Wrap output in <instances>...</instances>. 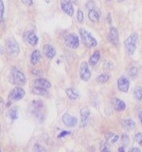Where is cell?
I'll list each match as a JSON object with an SVG mask.
<instances>
[{"label": "cell", "mask_w": 142, "mask_h": 152, "mask_svg": "<svg viewBox=\"0 0 142 152\" xmlns=\"http://www.w3.org/2000/svg\"><path fill=\"white\" fill-rule=\"evenodd\" d=\"M101 151H110V144L108 142H102L101 144Z\"/></svg>", "instance_id": "4316f807"}, {"label": "cell", "mask_w": 142, "mask_h": 152, "mask_svg": "<svg viewBox=\"0 0 142 152\" xmlns=\"http://www.w3.org/2000/svg\"><path fill=\"white\" fill-rule=\"evenodd\" d=\"M103 66H104L105 69H113L114 65L111 63V62H106V63L103 65Z\"/></svg>", "instance_id": "d6a6232c"}, {"label": "cell", "mask_w": 142, "mask_h": 152, "mask_svg": "<svg viewBox=\"0 0 142 152\" xmlns=\"http://www.w3.org/2000/svg\"><path fill=\"white\" fill-rule=\"evenodd\" d=\"M137 33L133 32L127 37V39L124 41V48L126 54L132 56L135 53V49H136V43H137Z\"/></svg>", "instance_id": "7a4b0ae2"}, {"label": "cell", "mask_w": 142, "mask_h": 152, "mask_svg": "<svg viewBox=\"0 0 142 152\" xmlns=\"http://www.w3.org/2000/svg\"><path fill=\"white\" fill-rule=\"evenodd\" d=\"M6 50L11 56H17L19 54V45L17 41L12 37H9L6 40Z\"/></svg>", "instance_id": "277c9868"}, {"label": "cell", "mask_w": 142, "mask_h": 152, "mask_svg": "<svg viewBox=\"0 0 142 152\" xmlns=\"http://www.w3.org/2000/svg\"><path fill=\"white\" fill-rule=\"evenodd\" d=\"M43 52H44L46 58L49 59H52L56 55V50L54 49V47L49 44H46L43 47Z\"/></svg>", "instance_id": "5bb4252c"}, {"label": "cell", "mask_w": 142, "mask_h": 152, "mask_svg": "<svg viewBox=\"0 0 142 152\" xmlns=\"http://www.w3.org/2000/svg\"><path fill=\"white\" fill-rule=\"evenodd\" d=\"M21 1L27 7H30V6H31V5H32V0H21Z\"/></svg>", "instance_id": "836d02e7"}, {"label": "cell", "mask_w": 142, "mask_h": 152, "mask_svg": "<svg viewBox=\"0 0 142 152\" xmlns=\"http://www.w3.org/2000/svg\"><path fill=\"white\" fill-rule=\"evenodd\" d=\"M109 80V75L106 74V73H102L101 75H99L98 76V78H97V81L99 83V84H104V83H106L107 81Z\"/></svg>", "instance_id": "484cf974"}, {"label": "cell", "mask_w": 142, "mask_h": 152, "mask_svg": "<svg viewBox=\"0 0 142 152\" xmlns=\"http://www.w3.org/2000/svg\"><path fill=\"white\" fill-rule=\"evenodd\" d=\"M41 59V52L36 50H34L31 53V56H30V63L31 65H36L39 63V61Z\"/></svg>", "instance_id": "d6986e66"}, {"label": "cell", "mask_w": 142, "mask_h": 152, "mask_svg": "<svg viewBox=\"0 0 142 152\" xmlns=\"http://www.w3.org/2000/svg\"><path fill=\"white\" fill-rule=\"evenodd\" d=\"M0 150H1V149H0Z\"/></svg>", "instance_id": "ee69618b"}, {"label": "cell", "mask_w": 142, "mask_h": 152, "mask_svg": "<svg viewBox=\"0 0 142 152\" xmlns=\"http://www.w3.org/2000/svg\"><path fill=\"white\" fill-rule=\"evenodd\" d=\"M24 96H25V90L20 87H16L9 93L8 99L9 102H12V101L14 102V101H19V100L23 99Z\"/></svg>", "instance_id": "8992f818"}, {"label": "cell", "mask_w": 142, "mask_h": 152, "mask_svg": "<svg viewBox=\"0 0 142 152\" xmlns=\"http://www.w3.org/2000/svg\"><path fill=\"white\" fill-rule=\"evenodd\" d=\"M31 72H32V74H37V75H39V74H40V71H38L37 69H33V70L31 71Z\"/></svg>", "instance_id": "74e56055"}, {"label": "cell", "mask_w": 142, "mask_h": 152, "mask_svg": "<svg viewBox=\"0 0 142 152\" xmlns=\"http://www.w3.org/2000/svg\"><path fill=\"white\" fill-rule=\"evenodd\" d=\"M69 1H71V2H72V3H75V4H76V3H77V2H78V1H77V0H69Z\"/></svg>", "instance_id": "60d3db41"}, {"label": "cell", "mask_w": 142, "mask_h": 152, "mask_svg": "<svg viewBox=\"0 0 142 152\" xmlns=\"http://www.w3.org/2000/svg\"><path fill=\"white\" fill-rule=\"evenodd\" d=\"M61 8L63 10V12H65L67 15L72 16L74 13V8L72 2L69 0H61Z\"/></svg>", "instance_id": "30bf717a"}, {"label": "cell", "mask_w": 142, "mask_h": 152, "mask_svg": "<svg viewBox=\"0 0 142 152\" xmlns=\"http://www.w3.org/2000/svg\"><path fill=\"white\" fill-rule=\"evenodd\" d=\"M80 77L85 82L91 78V72H90L89 66L86 62H83L80 66Z\"/></svg>", "instance_id": "ba28073f"}, {"label": "cell", "mask_w": 142, "mask_h": 152, "mask_svg": "<svg viewBox=\"0 0 142 152\" xmlns=\"http://www.w3.org/2000/svg\"><path fill=\"white\" fill-rule=\"evenodd\" d=\"M107 1H112V0H107Z\"/></svg>", "instance_id": "7bdbcfd3"}, {"label": "cell", "mask_w": 142, "mask_h": 152, "mask_svg": "<svg viewBox=\"0 0 142 152\" xmlns=\"http://www.w3.org/2000/svg\"><path fill=\"white\" fill-rule=\"evenodd\" d=\"M129 86H130V82H129V80L127 79V77H125V76H121V77L118 78L117 88L120 91L127 92L128 89H129Z\"/></svg>", "instance_id": "7c38bea8"}, {"label": "cell", "mask_w": 142, "mask_h": 152, "mask_svg": "<svg viewBox=\"0 0 142 152\" xmlns=\"http://www.w3.org/2000/svg\"><path fill=\"white\" fill-rule=\"evenodd\" d=\"M66 135H70V132L69 131H65V130H64V131H62L60 134L58 135V138H64V136H66Z\"/></svg>", "instance_id": "e575fe53"}, {"label": "cell", "mask_w": 142, "mask_h": 152, "mask_svg": "<svg viewBox=\"0 0 142 152\" xmlns=\"http://www.w3.org/2000/svg\"><path fill=\"white\" fill-rule=\"evenodd\" d=\"M32 151H36V152H44V151H46V148L45 147H43L41 145H39V144H35L34 145V146H33V148H32Z\"/></svg>", "instance_id": "f546056e"}, {"label": "cell", "mask_w": 142, "mask_h": 152, "mask_svg": "<svg viewBox=\"0 0 142 152\" xmlns=\"http://www.w3.org/2000/svg\"><path fill=\"white\" fill-rule=\"evenodd\" d=\"M80 36L82 38L84 46H86L87 48H94L98 44L97 40L84 28H80Z\"/></svg>", "instance_id": "3957f363"}, {"label": "cell", "mask_w": 142, "mask_h": 152, "mask_svg": "<svg viewBox=\"0 0 142 152\" xmlns=\"http://www.w3.org/2000/svg\"><path fill=\"white\" fill-rule=\"evenodd\" d=\"M118 151H125V146L123 145V146L118 147Z\"/></svg>", "instance_id": "ab89813d"}, {"label": "cell", "mask_w": 142, "mask_h": 152, "mask_svg": "<svg viewBox=\"0 0 142 152\" xmlns=\"http://www.w3.org/2000/svg\"><path fill=\"white\" fill-rule=\"evenodd\" d=\"M64 44L69 49L75 50L80 46V40L79 37L75 33H69L64 37Z\"/></svg>", "instance_id": "5b68a950"}, {"label": "cell", "mask_w": 142, "mask_h": 152, "mask_svg": "<svg viewBox=\"0 0 142 152\" xmlns=\"http://www.w3.org/2000/svg\"><path fill=\"white\" fill-rule=\"evenodd\" d=\"M80 127H85V126H87L88 121H89L90 110L87 107H83L82 110L80 111Z\"/></svg>", "instance_id": "8fae6325"}, {"label": "cell", "mask_w": 142, "mask_h": 152, "mask_svg": "<svg viewBox=\"0 0 142 152\" xmlns=\"http://www.w3.org/2000/svg\"><path fill=\"white\" fill-rule=\"evenodd\" d=\"M108 40L112 45L117 46L118 44V31L116 28H111L108 33Z\"/></svg>", "instance_id": "4fadbf2b"}, {"label": "cell", "mask_w": 142, "mask_h": 152, "mask_svg": "<svg viewBox=\"0 0 142 152\" xmlns=\"http://www.w3.org/2000/svg\"><path fill=\"white\" fill-rule=\"evenodd\" d=\"M135 140L136 142H138L140 145H142V133H136L135 135Z\"/></svg>", "instance_id": "4dcf8cb0"}, {"label": "cell", "mask_w": 142, "mask_h": 152, "mask_svg": "<svg viewBox=\"0 0 142 152\" xmlns=\"http://www.w3.org/2000/svg\"><path fill=\"white\" fill-rule=\"evenodd\" d=\"M122 126L123 128H125L127 130H132L133 128H135V123L133 120H131V119H127V120L122 121Z\"/></svg>", "instance_id": "7402d4cb"}, {"label": "cell", "mask_w": 142, "mask_h": 152, "mask_svg": "<svg viewBox=\"0 0 142 152\" xmlns=\"http://www.w3.org/2000/svg\"><path fill=\"white\" fill-rule=\"evenodd\" d=\"M77 19L80 23H82L83 21V12L82 10H79L78 11V13H77Z\"/></svg>", "instance_id": "1f68e13d"}, {"label": "cell", "mask_w": 142, "mask_h": 152, "mask_svg": "<svg viewBox=\"0 0 142 152\" xmlns=\"http://www.w3.org/2000/svg\"><path fill=\"white\" fill-rule=\"evenodd\" d=\"M2 52H3V50H1V47H0V54H1V53H2Z\"/></svg>", "instance_id": "b9f144b4"}, {"label": "cell", "mask_w": 142, "mask_h": 152, "mask_svg": "<svg viewBox=\"0 0 142 152\" xmlns=\"http://www.w3.org/2000/svg\"><path fill=\"white\" fill-rule=\"evenodd\" d=\"M112 104H113L114 108H115L117 111H123L126 108L125 103L123 102L122 100L118 99V98H113L112 99Z\"/></svg>", "instance_id": "9a60e30c"}, {"label": "cell", "mask_w": 142, "mask_h": 152, "mask_svg": "<svg viewBox=\"0 0 142 152\" xmlns=\"http://www.w3.org/2000/svg\"><path fill=\"white\" fill-rule=\"evenodd\" d=\"M88 18L93 23H97L99 20V12L96 9H91L88 12Z\"/></svg>", "instance_id": "e0dca14e"}, {"label": "cell", "mask_w": 142, "mask_h": 152, "mask_svg": "<svg viewBox=\"0 0 142 152\" xmlns=\"http://www.w3.org/2000/svg\"><path fill=\"white\" fill-rule=\"evenodd\" d=\"M130 152H140V149L137 148V147H132L130 149Z\"/></svg>", "instance_id": "8d00e7d4"}, {"label": "cell", "mask_w": 142, "mask_h": 152, "mask_svg": "<svg viewBox=\"0 0 142 152\" xmlns=\"http://www.w3.org/2000/svg\"><path fill=\"white\" fill-rule=\"evenodd\" d=\"M128 74H129V76L132 79H135V78L137 77V74H138V69H137L136 66H132V68L129 69Z\"/></svg>", "instance_id": "d4e9b609"}, {"label": "cell", "mask_w": 142, "mask_h": 152, "mask_svg": "<svg viewBox=\"0 0 142 152\" xmlns=\"http://www.w3.org/2000/svg\"><path fill=\"white\" fill-rule=\"evenodd\" d=\"M23 38L25 40L26 43L30 44V46H36L39 42V39H38L37 35L35 34V32L33 31H25L23 34Z\"/></svg>", "instance_id": "52a82bcc"}, {"label": "cell", "mask_w": 142, "mask_h": 152, "mask_svg": "<svg viewBox=\"0 0 142 152\" xmlns=\"http://www.w3.org/2000/svg\"><path fill=\"white\" fill-rule=\"evenodd\" d=\"M4 12H5V7H4V2L2 0H0V22L3 21L4 18Z\"/></svg>", "instance_id": "83f0119b"}, {"label": "cell", "mask_w": 142, "mask_h": 152, "mask_svg": "<svg viewBox=\"0 0 142 152\" xmlns=\"http://www.w3.org/2000/svg\"><path fill=\"white\" fill-rule=\"evenodd\" d=\"M9 118L12 119V121L16 120V119L18 118V108L17 107H12V108L9 109Z\"/></svg>", "instance_id": "cb8c5ba5"}, {"label": "cell", "mask_w": 142, "mask_h": 152, "mask_svg": "<svg viewBox=\"0 0 142 152\" xmlns=\"http://www.w3.org/2000/svg\"><path fill=\"white\" fill-rule=\"evenodd\" d=\"M31 92L33 94L39 95V96H46L49 92H47L46 88H41V87H34L31 89Z\"/></svg>", "instance_id": "ffe728a7"}, {"label": "cell", "mask_w": 142, "mask_h": 152, "mask_svg": "<svg viewBox=\"0 0 142 152\" xmlns=\"http://www.w3.org/2000/svg\"><path fill=\"white\" fill-rule=\"evenodd\" d=\"M33 85L35 87H41L45 88H49L51 87V84L49 80H46L45 78H38L33 81Z\"/></svg>", "instance_id": "2e32d148"}, {"label": "cell", "mask_w": 142, "mask_h": 152, "mask_svg": "<svg viewBox=\"0 0 142 152\" xmlns=\"http://www.w3.org/2000/svg\"><path fill=\"white\" fill-rule=\"evenodd\" d=\"M65 93L70 100H77L80 97V93L77 89L73 88H68L65 89Z\"/></svg>", "instance_id": "ac0fdd59"}, {"label": "cell", "mask_w": 142, "mask_h": 152, "mask_svg": "<svg viewBox=\"0 0 142 152\" xmlns=\"http://www.w3.org/2000/svg\"><path fill=\"white\" fill-rule=\"evenodd\" d=\"M99 59H101V52L98 50L96 52H94V54L89 58V64L93 66H96L99 63Z\"/></svg>", "instance_id": "44dd1931"}, {"label": "cell", "mask_w": 142, "mask_h": 152, "mask_svg": "<svg viewBox=\"0 0 142 152\" xmlns=\"http://www.w3.org/2000/svg\"><path fill=\"white\" fill-rule=\"evenodd\" d=\"M121 142H122V145H124V146L129 145V144H130V140H129V137H128V135L123 134L122 137H121Z\"/></svg>", "instance_id": "f1b7e54d"}, {"label": "cell", "mask_w": 142, "mask_h": 152, "mask_svg": "<svg viewBox=\"0 0 142 152\" xmlns=\"http://www.w3.org/2000/svg\"><path fill=\"white\" fill-rule=\"evenodd\" d=\"M134 96L137 101H142V88L136 87L134 89Z\"/></svg>", "instance_id": "603a6c76"}, {"label": "cell", "mask_w": 142, "mask_h": 152, "mask_svg": "<svg viewBox=\"0 0 142 152\" xmlns=\"http://www.w3.org/2000/svg\"><path fill=\"white\" fill-rule=\"evenodd\" d=\"M9 80L13 85L20 86L26 83V76L22 70H20L16 66H12L9 74Z\"/></svg>", "instance_id": "6da1fadb"}, {"label": "cell", "mask_w": 142, "mask_h": 152, "mask_svg": "<svg viewBox=\"0 0 142 152\" xmlns=\"http://www.w3.org/2000/svg\"><path fill=\"white\" fill-rule=\"evenodd\" d=\"M62 121H63L64 126L68 127H74L78 124V119L74 116H71L68 113L64 114V116L62 117Z\"/></svg>", "instance_id": "9c48e42d"}, {"label": "cell", "mask_w": 142, "mask_h": 152, "mask_svg": "<svg viewBox=\"0 0 142 152\" xmlns=\"http://www.w3.org/2000/svg\"><path fill=\"white\" fill-rule=\"evenodd\" d=\"M118 138H120V137H118L117 135H113L112 138L110 139V142H111V144H115V142L118 140Z\"/></svg>", "instance_id": "d590c367"}, {"label": "cell", "mask_w": 142, "mask_h": 152, "mask_svg": "<svg viewBox=\"0 0 142 152\" xmlns=\"http://www.w3.org/2000/svg\"><path fill=\"white\" fill-rule=\"evenodd\" d=\"M138 117H139V121H140L141 125H142V111H140V112H139V114H138Z\"/></svg>", "instance_id": "f35d334b"}]
</instances>
